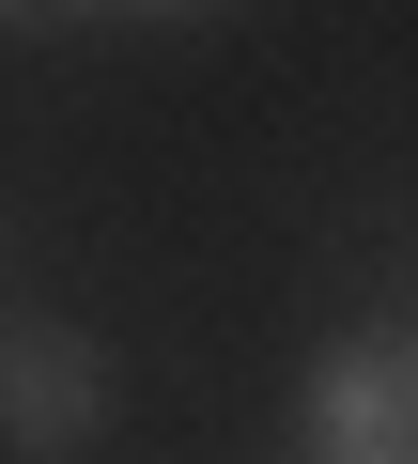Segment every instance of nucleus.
Masks as SVG:
<instances>
[{
	"label": "nucleus",
	"mask_w": 418,
	"mask_h": 464,
	"mask_svg": "<svg viewBox=\"0 0 418 464\" xmlns=\"http://www.w3.org/2000/svg\"><path fill=\"white\" fill-rule=\"evenodd\" d=\"M295 418H310V464H418V356H403V325L326 341Z\"/></svg>",
	"instance_id": "nucleus-1"
},
{
	"label": "nucleus",
	"mask_w": 418,
	"mask_h": 464,
	"mask_svg": "<svg viewBox=\"0 0 418 464\" xmlns=\"http://www.w3.org/2000/svg\"><path fill=\"white\" fill-rule=\"evenodd\" d=\"M93 433H109V356L78 325H0V449L78 464Z\"/></svg>",
	"instance_id": "nucleus-2"
},
{
	"label": "nucleus",
	"mask_w": 418,
	"mask_h": 464,
	"mask_svg": "<svg viewBox=\"0 0 418 464\" xmlns=\"http://www.w3.org/2000/svg\"><path fill=\"white\" fill-rule=\"evenodd\" d=\"M78 16H109V0H0V32H78Z\"/></svg>",
	"instance_id": "nucleus-3"
},
{
	"label": "nucleus",
	"mask_w": 418,
	"mask_h": 464,
	"mask_svg": "<svg viewBox=\"0 0 418 464\" xmlns=\"http://www.w3.org/2000/svg\"><path fill=\"white\" fill-rule=\"evenodd\" d=\"M124 16H218V0H124Z\"/></svg>",
	"instance_id": "nucleus-4"
}]
</instances>
